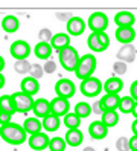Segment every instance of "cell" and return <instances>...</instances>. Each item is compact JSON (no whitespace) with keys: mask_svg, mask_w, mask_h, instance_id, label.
Wrapping results in <instances>:
<instances>
[{"mask_svg":"<svg viewBox=\"0 0 137 151\" xmlns=\"http://www.w3.org/2000/svg\"><path fill=\"white\" fill-rule=\"evenodd\" d=\"M5 69V60H3V57L0 55V73H2V70Z\"/></svg>","mask_w":137,"mask_h":151,"instance_id":"obj_45","label":"cell"},{"mask_svg":"<svg viewBox=\"0 0 137 151\" xmlns=\"http://www.w3.org/2000/svg\"><path fill=\"white\" fill-rule=\"evenodd\" d=\"M11 116H12V114L8 113V111H0V125L11 122Z\"/></svg>","mask_w":137,"mask_h":151,"instance_id":"obj_39","label":"cell"},{"mask_svg":"<svg viewBox=\"0 0 137 151\" xmlns=\"http://www.w3.org/2000/svg\"><path fill=\"white\" fill-rule=\"evenodd\" d=\"M58 54H60V63H61V66L66 70H69V72H73V70L76 69L78 61H79L78 50L69 44V46H66V47H62L61 50H58Z\"/></svg>","mask_w":137,"mask_h":151,"instance_id":"obj_3","label":"cell"},{"mask_svg":"<svg viewBox=\"0 0 137 151\" xmlns=\"http://www.w3.org/2000/svg\"><path fill=\"white\" fill-rule=\"evenodd\" d=\"M134 99L131 96H123L121 98V101H119V110H121L122 113H131L133 111V107H134Z\"/></svg>","mask_w":137,"mask_h":151,"instance_id":"obj_32","label":"cell"},{"mask_svg":"<svg viewBox=\"0 0 137 151\" xmlns=\"http://www.w3.org/2000/svg\"><path fill=\"white\" fill-rule=\"evenodd\" d=\"M52 37H53V34H52V31H50L49 28H43V29H40V32H38V40H40V41L49 43V41L52 40Z\"/></svg>","mask_w":137,"mask_h":151,"instance_id":"obj_36","label":"cell"},{"mask_svg":"<svg viewBox=\"0 0 137 151\" xmlns=\"http://www.w3.org/2000/svg\"><path fill=\"white\" fill-rule=\"evenodd\" d=\"M0 111H8L14 114L15 113V104L12 95H3L0 96Z\"/></svg>","mask_w":137,"mask_h":151,"instance_id":"obj_27","label":"cell"},{"mask_svg":"<svg viewBox=\"0 0 137 151\" xmlns=\"http://www.w3.org/2000/svg\"><path fill=\"white\" fill-rule=\"evenodd\" d=\"M130 151H137V136L130 139Z\"/></svg>","mask_w":137,"mask_h":151,"instance_id":"obj_43","label":"cell"},{"mask_svg":"<svg viewBox=\"0 0 137 151\" xmlns=\"http://www.w3.org/2000/svg\"><path fill=\"white\" fill-rule=\"evenodd\" d=\"M116 150L117 151H130V139L121 136L116 140Z\"/></svg>","mask_w":137,"mask_h":151,"instance_id":"obj_35","label":"cell"},{"mask_svg":"<svg viewBox=\"0 0 137 151\" xmlns=\"http://www.w3.org/2000/svg\"><path fill=\"white\" fill-rule=\"evenodd\" d=\"M73 111H75L81 119H85V118H88L91 114V105L88 102H78L75 105V110Z\"/></svg>","mask_w":137,"mask_h":151,"instance_id":"obj_30","label":"cell"},{"mask_svg":"<svg viewBox=\"0 0 137 151\" xmlns=\"http://www.w3.org/2000/svg\"><path fill=\"white\" fill-rule=\"evenodd\" d=\"M113 72L114 75H125L126 73V63L123 61H117L113 64Z\"/></svg>","mask_w":137,"mask_h":151,"instance_id":"obj_37","label":"cell"},{"mask_svg":"<svg viewBox=\"0 0 137 151\" xmlns=\"http://www.w3.org/2000/svg\"><path fill=\"white\" fill-rule=\"evenodd\" d=\"M5 87V76L0 73V88H3Z\"/></svg>","mask_w":137,"mask_h":151,"instance_id":"obj_46","label":"cell"},{"mask_svg":"<svg viewBox=\"0 0 137 151\" xmlns=\"http://www.w3.org/2000/svg\"><path fill=\"white\" fill-rule=\"evenodd\" d=\"M136 22L134 14L128 12V11H121L114 15V23L117 26H133Z\"/></svg>","mask_w":137,"mask_h":151,"instance_id":"obj_24","label":"cell"},{"mask_svg":"<svg viewBox=\"0 0 137 151\" xmlns=\"http://www.w3.org/2000/svg\"><path fill=\"white\" fill-rule=\"evenodd\" d=\"M75 84H73L70 79L67 78H62L60 79V81L55 84V92H57V96L60 98H66V99H69V98H72L73 95H75Z\"/></svg>","mask_w":137,"mask_h":151,"instance_id":"obj_9","label":"cell"},{"mask_svg":"<svg viewBox=\"0 0 137 151\" xmlns=\"http://www.w3.org/2000/svg\"><path fill=\"white\" fill-rule=\"evenodd\" d=\"M70 110V104H69V99L66 98H60L57 96L55 99L50 101V113L55 114V116H64V114H67Z\"/></svg>","mask_w":137,"mask_h":151,"instance_id":"obj_10","label":"cell"},{"mask_svg":"<svg viewBox=\"0 0 137 151\" xmlns=\"http://www.w3.org/2000/svg\"><path fill=\"white\" fill-rule=\"evenodd\" d=\"M136 38V31L133 26H117L116 29V40L122 44H128Z\"/></svg>","mask_w":137,"mask_h":151,"instance_id":"obj_11","label":"cell"},{"mask_svg":"<svg viewBox=\"0 0 137 151\" xmlns=\"http://www.w3.org/2000/svg\"><path fill=\"white\" fill-rule=\"evenodd\" d=\"M88 133H90V136L96 139V140H100V139H104L107 136V133H108V127L105 125V124L102 121H95V122H91L90 124V127H88Z\"/></svg>","mask_w":137,"mask_h":151,"instance_id":"obj_17","label":"cell"},{"mask_svg":"<svg viewBox=\"0 0 137 151\" xmlns=\"http://www.w3.org/2000/svg\"><path fill=\"white\" fill-rule=\"evenodd\" d=\"M136 55H137V49L133 46L131 43L128 44H123V46L119 49L117 52V60L119 61H123V63H133V61L136 60Z\"/></svg>","mask_w":137,"mask_h":151,"instance_id":"obj_14","label":"cell"},{"mask_svg":"<svg viewBox=\"0 0 137 151\" xmlns=\"http://www.w3.org/2000/svg\"><path fill=\"white\" fill-rule=\"evenodd\" d=\"M29 69H31V63L26 60H15V63H14V70H15V73L18 75H27L29 73Z\"/></svg>","mask_w":137,"mask_h":151,"instance_id":"obj_31","label":"cell"},{"mask_svg":"<svg viewBox=\"0 0 137 151\" xmlns=\"http://www.w3.org/2000/svg\"><path fill=\"white\" fill-rule=\"evenodd\" d=\"M130 93H131V98L134 101H137V79L131 84V87H130Z\"/></svg>","mask_w":137,"mask_h":151,"instance_id":"obj_42","label":"cell"},{"mask_svg":"<svg viewBox=\"0 0 137 151\" xmlns=\"http://www.w3.org/2000/svg\"><path fill=\"white\" fill-rule=\"evenodd\" d=\"M55 15H57V19H58L60 22H66V23H67V22L72 19V17H73L70 12H57Z\"/></svg>","mask_w":137,"mask_h":151,"instance_id":"obj_40","label":"cell"},{"mask_svg":"<svg viewBox=\"0 0 137 151\" xmlns=\"http://www.w3.org/2000/svg\"><path fill=\"white\" fill-rule=\"evenodd\" d=\"M26 136H27V133L18 124L8 122V124L0 125V137L11 145H22L26 140Z\"/></svg>","mask_w":137,"mask_h":151,"instance_id":"obj_1","label":"cell"},{"mask_svg":"<svg viewBox=\"0 0 137 151\" xmlns=\"http://www.w3.org/2000/svg\"><path fill=\"white\" fill-rule=\"evenodd\" d=\"M47 144H49V136L44 134V133H41V131L29 136V147L34 151H43V150H46V148H47Z\"/></svg>","mask_w":137,"mask_h":151,"instance_id":"obj_12","label":"cell"},{"mask_svg":"<svg viewBox=\"0 0 137 151\" xmlns=\"http://www.w3.org/2000/svg\"><path fill=\"white\" fill-rule=\"evenodd\" d=\"M119 101H121V96L116 95V93H105V95L99 99L100 107H102L104 111H108V110H117V107H119Z\"/></svg>","mask_w":137,"mask_h":151,"instance_id":"obj_16","label":"cell"},{"mask_svg":"<svg viewBox=\"0 0 137 151\" xmlns=\"http://www.w3.org/2000/svg\"><path fill=\"white\" fill-rule=\"evenodd\" d=\"M81 92L88 98H95L102 92V83L95 76H88L81 81Z\"/></svg>","mask_w":137,"mask_h":151,"instance_id":"obj_5","label":"cell"},{"mask_svg":"<svg viewBox=\"0 0 137 151\" xmlns=\"http://www.w3.org/2000/svg\"><path fill=\"white\" fill-rule=\"evenodd\" d=\"M87 44L90 50L93 52H104L110 46V38L105 32H91L87 38Z\"/></svg>","mask_w":137,"mask_h":151,"instance_id":"obj_4","label":"cell"},{"mask_svg":"<svg viewBox=\"0 0 137 151\" xmlns=\"http://www.w3.org/2000/svg\"><path fill=\"white\" fill-rule=\"evenodd\" d=\"M87 26L91 29V32H105L108 28V17L104 12H93L88 17Z\"/></svg>","mask_w":137,"mask_h":151,"instance_id":"obj_7","label":"cell"},{"mask_svg":"<svg viewBox=\"0 0 137 151\" xmlns=\"http://www.w3.org/2000/svg\"><path fill=\"white\" fill-rule=\"evenodd\" d=\"M85 28H87V24H85V22L82 20L81 17L73 15L72 19L67 22V32H69V35H73V37L81 35L82 32L85 31Z\"/></svg>","mask_w":137,"mask_h":151,"instance_id":"obj_13","label":"cell"},{"mask_svg":"<svg viewBox=\"0 0 137 151\" xmlns=\"http://www.w3.org/2000/svg\"><path fill=\"white\" fill-rule=\"evenodd\" d=\"M34 54H35L37 58H40V60H47L52 55V46H50V43L40 41L38 44H35Z\"/></svg>","mask_w":137,"mask_h":151,"instance_id":"obj_22","label":"cell"},{"mask_svg":"<svg viewBox=\"0 0 137 151\" xmlns=\"http://www.w3.org/2000/svg\"><path fill=\"white\" fill-rule=\"evenodd\" d=\"M131 130H133V134L137 136V118H136V121L131 124Z\"/></svg>","mask_w":137,"mask_h":151,"instance_id":"obj_44","label":"cell"},{"mask_svg":"<svg viewBox=\"0 0 137 151\" xmlns=\"http://www.w3.org/2000/svg\"><path fill=\"white\" fill-rule=\"evenodd\" d=\"M14 98V104H15V113H26L32 110V105H34V99L31 95L23 93L22 90L17 92L12 95Z\"/></svg>","mask_w":137,"mask_h":151,"instance_id":"obj_6","label":"cell"},{"mask_svg":"<svg viewBox=\"0 0 137 151\" xmlns=\"http://www.w3.org/2000/svg\"><path fill=\"white\" fill-rule=\"evenodd\" d=\"M102 122L110 128V127H114L117 125L119 122V113L116 110H108V111H104L102 113Z\"/></svg>","mask_w":137,"mask_h":151,"instance_id":"obj_28","label":"cell"},{"mask_svg":"<svg viewBox=\"0 0 137 151\" xmlns=\"http://www.w3.org/2000/svg\"><path fill=\"white\" fill-rule=\"evenodd\" d=\"M29 76L35 78V79H40L43 75H44V70H43V66L40 64H31V69H29V73H27Z\"/></svg>","mask_w":137,"mask_h":151,"instance_id":"obj_34","label":"cell"},{"mask_svg":"<svg viewBox=\"0 0 137 151\" xmlns=\"http://www.w3.org/2000/svg\"><path fill=\"white\" fill-rule=\"evenodd\" d=\"M60 118L58 116H55V114H47V116H44L43 121H41V125L43 128L47 131V133H52V131H57L60 128Z\"/></svg>","mask_w":137,"mask_h":151,"instance_id":"obj_23","label":"cell"},{"mask_svg":"<svg viewBox=\"0 0 137 151\" xmlns=\"http://www.w3.org/2000/svg\"><path fill=\"white\" fill-rule=\"evenodd\" d=\"M20 87H22V92H23V93H27V95H31V96H34L35 93H38V90H40L38 79H35V78H32V76L23 78Z\"/></svg>","mask_w":137,"mask_h":151,"instance_id":"obj_19","label":"cell"},{"mask_svg":"<svg viewBox=\"0 0 137 151\" xmlns=\"http://www.w3.org/2000/svg\"><path fill=\"white\" fill-rule=\"evenodd\" d=\"M91 113H95V114H102L104 113V110H102V107H100V102L99 101H96L93 105H91Z\"/></svg>","mask_w":137,"mask_h":151,"instance_id":"obj_41","label":"cell"},{"mask_svg":"<svg viewBox=\"0 0 137 151\" xmlns=\"http://www.w3.org/2000/svg\"><path fill=\"white\" fill-rule=\"evenodd\" d=\"M131 113H133V114H134V116L137 118V101L134 102V107H133V111H131Z\"/></svg>","mask_w":137,"mask_h":151,"instance_id":"obj_47","label":"cell"},{"mask_svg":"<svg viewBox=\"0 0 137 151\" xmlns=\"http://www.w3.org/2000/svg\"><path fill=\"white\" fill-rule=\"evenodd\" d=\"M11 55L15 58V60H26L31 54V46L27 41H23V40H17L11 44Z\"/></svg>","mask_w":137,"mask_h":151,"instance_id":"obj_8","label":"cell"},{"mask_svg":"<svg viewBox=\"0 0 137 151\" xmlns=\"http://www.w3.org/2000/svg\"><path fill=\"white\" fill-rule=\"evenodd\" d=\"M96 64H98V61H96L95 55L85 54L84 57H79L76 69L73 70V72H75V75L82 81V79H85V78H88V76H91V75L95 73Z\"/></svg>","mask_w":137,"mask_h":151,"instance_id":"obj_2","label":"cell"},{"mask_svg":"<svg viewBox=\"0 0 137 151\" xmlns=\"http://www.w3.org/2000/svg\"><path fill=\"white\" fill-rule=\"evenodd\" d=\"M69 44H70L69 34H57V35H53L52 40H50V46L55 50H61L62 47L69 46Z\"/></svg>","mask_w":137,"mask_h":151,"instance_id":"obj_25","label":"cell"},{"mask_svg":"<svg viewBox=\"0 0 137 151\" xmlns=\"http://www.w3.org/2000/svg\"><path fill=\"white\" fill-rule=\"evenodd\" d=\"M43 70H44V73H47V75L53 73L55 70H57V63H55L53 60H49L47 63H44V66H43Z\"/></svg>","mask_w":137,"mask_h":151,"instance_id":"obj_38","label":"cell"},{"mask_svg":"<svg viewBox=\"0 0 137 151\" xmlns=\"http://www.w3.org/2000/svg\"><path fill=\"white\" fill-rule=\"evenodd\" d=\"M102 88L107 93H116V95H119V92L123 88V83H122V79L119 76H111V78H108L105 81Z\"/></svg>","mask_w":137,"mask_h":151,"instance_id":"obj_20","label":"cell"},{"mask_svg":"<svg viewBox=\"0 0 137 151\" xmlns=\"http://www.w3.org/2000/svg\"><path fill=\"white\" fill-rule=\"evenodd\" d=\"M22 127L24 128V131H26L29 136H31V134H35V133H40L41 128H43L41 121H40L38 118H35V116L27 118V119L23 122V125H22Z\"/></svg>","mask_w":137,"mask_h":151,"instance_id":"obj_21","label":"cell"},{"mask_svg":"<svg viewBox=\"0 0 137 151\" xmlns=\"http://www.w3.org/2000/svg\"><path fill=\"white\" fill-rule=\"evenodd\" d=\"M82 151H95V148H91V147H87V148H84Z\"/></svg>","mask_w":137,"mask_h":151,"instance_id":"obj_48","label":"cell"},{"mask_svg":"<svg viewBox=\"0 0 137 151\" xmlns=\"http://www.w3.org/2000/svg\"><path fill=\"white\" fill-rule=\"evenodd\" d=\"M82 139H84V134L79 128H69L67 133H66V144L70 145V147H79L82 144Z\"/></svg>","mask_w":137,"mask_h":151,"instance_id":"obj_18","label":"cell"},{"mask_svg":"<svg viewBox=\"0 0 137 151\" xmlns=\"http://www.w3.org/2000/svg\"><path fill=\"white\" fill-rule=\"evenodd\" d=\"M64 125L67 128H78L81 125V118L75 111H69L67 114H64Z\"/></svg>","mask_w":137,"mask_h":151,"instance_id":"obj_29","label":"cell"},{"mask_svg":"<svg viewBox=\"0 0 137 151\" xmlns=\"http://www.w3.org/2000/svg\"><path fill=\"white\" fill-rule=\"evenodd\" d=\"M66 140L62 137H52L49 139V144H47V148L50 151H64L66 150Z\"/></svg>","mask_w":137,"mask_h":151,"instance_id":"obj_33","label":"cell"},{"mask_svg":"<svg viewBox=\"0 0 137 151\" xmlns=\"http://www.w3.org/2000/svg\"><path fill=\"white\" fill-rule=\"evenodd\" d=\"M32 111L35 114V118H44L50 114V102L47 99H44V98H40V99L34 101V105H32Z\"/></svg>","mask_w":137,"mask_h":151,"instance_id":"obj_15","label":"cell"},{"mask_svg":"<svg viewBox=\"0 0 137 151\" xmlns=\"http://www.w3.org/2000/svg\"><path fill=\"white\" fill-rule=\"evenodd\" d=\"M2 28H3V31H6L9 34H14L20 28V22H18L15 15H6L2 20Z\"/></svg>","mask_w":137,"mask_h":151,"instance_id":"obj_26","label":"cell"}]
</instances>
